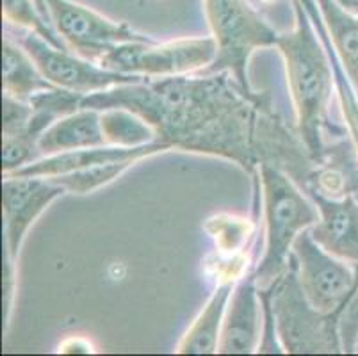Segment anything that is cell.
I'll return each instance as SVG.
<instances>
[{"label":"cell","mask_w":358,"mask_h":356,"mask_svg":"<svg viewBox=\"0 0 358 356\" xmlns=\"http://www.w3.org/2000/svg\"><path fill=\"white\" fill-rule=\"evenodd\" d=\"M80 107L129 109L154 127L157 141L221 157L255 176L257 125L260 114L271 107V94L248 91L232 73L220 71L122 84L87 94Z\"/></svg>","instance_id":"1"},{"label":"cell","mask_w":358,"mask_h":356,"mask_svg":"<svg viewBox=\"0 0 358 356\" xmlns=\"http://www.w3.org/2000/svg\"><path fill=\"white\" fill-rule=\"evenodd\" d=\"M291 4L294 29L280 34L276 48L284 57L289 93L296 111V130L312 159L317 161L330 141L328 136H343L350 130L330 123V102L335 86L330 55L299 0H291Z\"/></svg>","instance_id":"2"},{"label":"cell","mask_w":358,"mask_h":356,"mask_svg":"<svg viewBox=\"0 0 358 356\" xmlns=\"http://www.w3.org/2000/svg\"><path fill=\"white\" fill-rule=\"evenodd\" d=\"M253 178L262 191L266 234L262 259L253 274L257 287L264 292L287 271L296 237L319 220V212L307 192L271 162L260 161Z\"/></svg>","instance_id":"3"},{"label":"cell","mask_w":358,"mask_h":356,"mask_svg":"<svg viewBox=\"0 0 358 356\" xmlns=\"http://www.w3.org/2000/svg\"><path fill=\"white\" fill-rule=\"evenodd\" d=\"M271 310L273 329L282 353L319 355L344 353L341 337V313H323L308 303L296 273V260L269 290L260 292Z\"/></svg>","instance_id":"4"},{"label":"cell","mask_w":358,"mask_h":356,"mask_svg":"<svg viewBox=\"0 0 358 356\" xmlns=\"http://www.w3.org/2000/svg\"><path fill=\"white\" fill-rule=\"evenodd\" d=\"M217 54L209 68L198 73L229 71L248 91V63L255 50L276 47L280 32L253 8L248 0H203Z\"/></svg>","instance_id":"5"},{"label":"cell","mask_w":358,"mask_h":356,"mask_svg":"<svg viewBox=\"0 0 358 356\" xmlns=\"http://www.w3.org/2000/svg\"><path fill=\"white\" fill-rule=\"evenodd\" d=\"M68 194L66 189L47 176L4 175L2 180V215H4V319L8 333L18 285V259L25 235L45 208Z\"/></svg>","instance_id":"6"},{"label":"cell","mask_w":358,"mask_h":356,"mask_svg":"<svg viewBox=\"0 0 358 356\" xmlns=\"http://www.w3.org/2000/svg\"><path fill=\"white\" fill-rule=\"evenodd\" d=\"M4 32L11 36L16 43L31 55L47 80H50L54 86L73 91L83 97L122 86V84H138L148 80V77H141V75L107 70L93 61L80 57L70 48L55 47L34 31L6 25Z\"/></svg>","instance_id":"7"},{"label":"cell","mask_w":358,"mask_h":356,"mask_svg":"<svg viewBox=\"0 0 358 356\" xmlns=\"http://www.w3.org/2000/svg\"><path fill=\"white\" fill-rule=\"evenodd\" d=\"M217 54L214 38H191L155 45L152 41L123 43L103 55L100 66L148 78L189 75L209 68Z\"/></svg>","instance_id":"8"},{"label":"cell","mask_w":358,"mask_h":356,"mask_svg":"<svg viewBox=\"0 0 358 356\" xmlns=\"http://www.w3.org/2000/svg\"><path fill=\"white\" fill-rule=\"evenodd\" d=\"M299 285L305 298L323 313L343 312L358 287V264L337 259L312 239L310 230L292 244Z\"/></svg>","instance_id":"9"},{"label":"cell","mask_w":358,"mask_h":356,"mask_svg":"<svg viewBox=\"0 0 358 356\" xmlns=\"http://www.w3.org/2000/svg\"><path fill=\"white\" fill-rule=\"evenodd\" d=\"M47 6L54 29L66 47L96 64L120 45L150 41L127 24L113 22L73 0H47Z\"/></svg>","instance_id":"10"},{"label":"cell","mask_w":358,"mask_h":356,"mask_svg":"<svg viewBox=\"0 0 358 356\" xmlns=\"http://www.w3.org/2000/svg\"><path fill=\"white\" fill-rule=\"evenodd\" d=\"M262 296L257 287L255 274L248 271L234 285L223 326H221L217 353L221 355H250L259 353L262 332Z\"/></svg>","instance_id":"11"},{"label":"cell","mask_w":358,"mask_h":356,"mask_svg":"<svg viewBox=\"0 0 358 356\" xmlns=\"http://www.w3.org/2000/svg\"><path fill=\"white\" fill-rule=\"evenodd\" d=\"M299 187L331 200L358 194V148L350 132L331 137Z\"/></svg>","instance_id":"12"},{"label":"cell","mask_w":358,"mask_h":356,"mask_svg":"<svg viewBox=\"0 0 358 356\" xmlns=\"http://www.w3.org/2000/svg\"><path fill=\"white\" fill-rule=\"evenodd\" d=\"M315 204L319 220L312 225V239L337 259L358 264V194L331 200L307 194Z\"/></svg>","instance_id":"13"},{"label":"cell","mask_w":358,"mask_h":356,"mask_svg":"<svg viewBox=\"0 0 358 356\" xmlns=\"http://www.w3.org/2000/svg\"><path fill=\"white\" fill-rule=\"evenodd\" d=\"M173 150L169 145L161 141H154L145 146H136V148H123V146H99V148H84L73 150V152L55 153V155L41 157L38 161L24 166V168L16 169V171L8 173L13 176H59L66 175L71 171H79V169L91 168V166L106 164V162H118V161H141L155 153L168 152Z\"/></svg>","instance_id":"14"},{"label":"cell","mask_w":358,"mask_h":356,"mask_svg":"<svg viewBox=\"0 0 358 356\" xmlns=\"http://www.w3.org/2000/svg\"><path fill=\"white\" fill-rule=\"evenodd\" d=\"M205 232L214 239L217 260L210 266L216 269L217 282H237L248 273V248L255 234V223L246 218L216 214L205 221Z\"/></svg>","instance_id":"15"},{"label":"cell","mask_w":358,"mask_h":356,"mask_svg":"<svg viewBox=\"0 0 358 356\" xmlns=\"http://www.w3.org/2000/svg\"><path fill=\"white\" fill-rule=\"evenodd\" d=\"M99 146H107L100 111L90 107H80L75 113L55 120L38 141V148L43 157Z\"/></svg>","instance_id":"16"},{"label":"cell","mask_w":358,"mask_h":356,"mask_svg":"<svg viewBox=\"0 0 358 356\" xmlns=\"http://www.w3.org/2000/svg\"><path fill=\"white\" fill-rule=\"evenodd\" d=\"M236 282H217L210 298L184 333L175 353L178 355H213L217 353L221 326Z\"/></svg>","instance_id":"17"},{"label":"cell","mask_w":358,"mask_h":356,"mask_svg":"<svg viewBox=\"0 0 358 356\" xmlns=\"http://www.w3.org/2000/svg\"><path fill=\"white\" fill-rule=\"evenodd\" d=\"M2 77L4 93L22 102H29L41 91L57 87L45 78L31 55L6 32L2 39Z\"/></svg>","instance_id":"18"},{"label":"cell","mask_w":358,"mask_h":356,"mask_svg":"<svg viewBox=\"0 0 358 356\" xmlns=\"http://www.w3.org/2000/svg\"><path fill=\"white\" fill-rule=\"evenodd\" d=\"M321 15L334 41L337 57L358 97V16H351L334 0H317Z\"/></svg>","instance_id":"19"},{"label":"cell","mask_w":358,"mask_h":356,"mask_svg":"<svg viewBox=\"0 0 358 356\" xmlns=\"http://www.w3.org/2000/svg\"><path fill=\"white\" fill-rule=\"evenodd\" d=\"M103 136L107 145L123 146V148H136L157 141L155 129L139 114L132 113L123 107L100 111Z\"/></svg>","instance_id":"20"},{"label":"cell","mask_w":358,"mask_h":356,"mask_svg":"<svg viewBox=\"0 0 358 356\" xmlns=\"http://www.w3.org/2000/svg\"><path fill=\"white\" fill-rule=\"evenodd\" d=\"M136 162L139 161L129 159V161L106 162V164L91 166V168L71 171L66 173V175L50 176V178H54L55 182H59L66 189V192H71V194H90V192L96 191V189L116 180L120 175H123L127 169L132 168Z\"/></svg>","instance_id":"21"},{"label":"cell","mask_w":358,"mask_h":356,"mask_svg":"<svg viewBox=\"0 0 358 356\" xmlns=\"http://www.w3.org/2000/svg\"><path fill=\"white\" fill-rule=\"evenodd\" d=\"M2 15H4L6 25L34 31L55 47L68 48L52 22L45 18L34 0H2Z\"/></svg>","instance_id":"22"},{"label":"cell","mask_w":358,"mask_h":356,"mask_svg":"<svg viewBox=\"0 0 358 356\" xmlns=\"http://www.w3.org/2000/svg\"><path fill=\"white\" fill-rule=\"evenodd\" d=\"M32 106L29 102H22L18 98L6 94L2 97V136L20 134L27 129L31 122Z\"/></svg>","instance_id":"23"},{"label":"cell","mask_w":358,"mask_h":356,"mask_svg":"<svg viewBox=\"0 0 358 356\" xmlns=\"http://www.w3.org/2000/svg\"><path fill=\"white\" fill-rule=\"evenodd\" d=\"M59 353H95V346L91 344V341H87L86 337L73 335V337H68L64 339V342H61Z\"/></svg>","instance_id":"24"},{"label":"cell","mask_w":358,"mask_h":356,"mask_svg":"<svg viewBox=\"0 0 358 356\" xmlns=\"http://www.w3.org/2000/svg\"><path fill=\"white\" fill-rule=\"evenodd\" d=\"M338 8L351 16H358V0H334Z\"/></svg>","instance_id":"25"},{"label":"cell","mask_w":358,"mask_h":356,"mask_svg":"<svg viewBox=\"0 0 358 356\" xmlns=\"http://www.w3.org/2000/svg\"><path fill=\"white\" fill-rule=\"evenodd\" d=\"M36 4H38V8H40V11L43 13V16L45 18L48 20V22H52L50 20V13H48V6H47V0H34ZM54 25V24H52Z\"/></svg>","instance_id":"26"},{"label":"cell","mask_w":358,"mask_h":356,"mask_svg":"<svg viewBox=\"0 0 358 356\" xmlns=\"http://www.w3.org/2000/svg\"><path fill=\"white\" fill-rule=\"evenodd\" d=\"M355 351H357V353H358V344H357V349H355Z\"/></svg>","instance_id":"27"},{"label":"cell","mask_w":358,"mask_h":356,"mask_svg":"<svg viewBox=\"0 0 358 356\" xmlns=\"http://www.w3.org/2000/svg\"><path fill=\"white\" fill-rule=\"evenodd\" d=\"M357 148H358V146H357Z\"/></svg>","instance_id":"28"}]
</instances>
